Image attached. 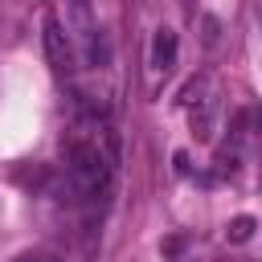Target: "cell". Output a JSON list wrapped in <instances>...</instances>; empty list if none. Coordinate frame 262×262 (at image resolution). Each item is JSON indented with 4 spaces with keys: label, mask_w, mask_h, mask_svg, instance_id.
Here are the masks:
<instances>
[{
    "label": "cell",
    "mask_w": 262,
    "mask_h": 262,
    "mask_svg": "<svg viewBox=\"0 0 262 262\" xmlns=\"http://www.w3.org/2000/svg\"><path fill=\"white\" fill-rule=\"evenodd\" d=\"M74 4H78V8H82V4H86V0H74Z\"/></svg>",
    "instance_id": "obj_7"
},
{
    "label": "cell",
    "mask_w": 262,
    "mask_h": 262,
    "mask_svg": "<svg viewBox=\"0 0 262 262\" xmlns=\"http://www.w3.org/2000/svg\"><path fill=\"white\" fill-rule=\"evenodd\" d=\"M254 20H258V29H262V0H254Z\"/></svg>",
    "instance_id": "obj_5"
},
{
    "label": "cell",
    "mask_w": 262,
    "mask_h": 262,
    "mask_svg": "<svg viewBox=\"0 0 262 262\" xmlns=\"http://www.w3.org/2000/svg\"><path fill=\"white\" fill-rule=\"evenodd\" d=\"M115 135L106 123H98V115H90L66 143V176H70V188L82 205H94L111 192V180H115Z\"/></svg>",
    "instance_id": "obj_1"
},
{
    "label": "cell",
    "mask_w": 262,
    "mask_h": 262,
    "mask_svg": "<svg viewBox=\"0 0 262 262\" xmlns=\"http://www.w3.org/2000/svg\"><path fill=\"white\" fill-rule=\"evenodd\" d=\"M45 53H49V66H53L57 78H70L74 74V45H70L61 20H53V16L45 20Z\"/></svg>",
    "instance_id": "obj_2"
},
{
    "label": "cell",
    "mask_w": 262,
    "mask_h": 262,
    "mask_svg": "<svg viewBox=\"0 0 262 262\" xmlns=\"http://www.w3.org/2000/svg\"><path fill=\"white\" fill-rule=\"evenodd\" d=\"M258 123H262V111H258Z\"/></svg>",
    "instance_id": "obj_8"
},
{
    "label": "cell",
    "mask_w": 262,
    "mask_h": 262,
    "mask_svg": "<svg viewBox=\"0 0 262 262\" xmlns=\"http://www.w3.org/2000/svg\"><path fill=\"white\" fill-rule=\"evenodd\" d=\"M172 66H176V33L168 25H160L156 37H151V70L156 74H172Z\"/></svg>",
    "instance_id": "obj_3"
},
{
    "label": "cell",
    "mask_w": 262,
    "mask_h": 262,
    "mask_svg": "<svg viewBox=\"0 0 262 262\" xmlns=\"http://www.w3.org/2000/svg\"><path fill=\"white\" fill-rule=\"evenodd\" d=\"M20 262H57V258H45V254H33V258H20Z\"/></svg>",
    "instance_id": "obj_6"
},
{
    "label": "cell",
    "mask_w": 262,
    "mask_h": 262,
    "mask_svg": "<svg viewBox=\"0 0 262 262\" xmlns=\"http://www.w3.org/2000/svg\"><path fill=\"white\" fill-rule=\"evenodd\" d=\"M254 225H258V221L242 213V217H233V221H229V229H225V237H229V242H250V237H254Z\"/></svg>",
    "instance_id": "obj_4"
}]
</instances>
